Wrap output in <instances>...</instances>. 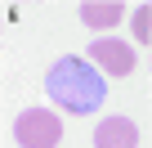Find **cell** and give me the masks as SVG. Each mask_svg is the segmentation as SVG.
<instances>
[{
  "label": "cell",
  "instance_id": "6da1fadb",
  "mask_svg": "<svg viewBox=\"0 0 152 148\" xmlns=\"http://www.w3.org/2000/svg\"><path fill=\"white\" fill-rule=\"evenodd\" d=\"M45 94L58 103V108H67V112H94V108H103V99H107V81H103V72L90 63V58H81V54H63L54 67H49V77H45Z\"/></svg>",
  "mask_w": 152,
  "mask_h": 148
},
{
  "label": "cell",
  "instance_id": "7a4b0ae2",
  "mask_svg": "<svg viewBox=\"0 0 152 148\" xmlns=\"http://www.w3.org/2000/svg\"><path fill=\"white\" fill-rule=\"evenodd\" d=\"M14 139L23 148H54L63 139V121L49 108H23L18 121H14Z\"/></svg>",
  "mask_w": 152,
  "mask_h": 148
},
{
  "label": "cell",
  "instance_id": "3957f363",
  "mask_svg": "<svg viewBox=\"0 0 152 148\" xmlns=\"http://www.w3.org/2000/svg\"><path fill=\"white\" fill-rule=\"evenodd\" d=\"M90 63L103 67V72H112V77H130L134 72V49L125 40H116V36H99L90 45Z\"/></svg>",
  "mask_w": 152,
  "mask_h": 148
},
{
  "label": "cell",
  "instance_id": "277c9868",
  "mask_svg": "<svg viewBox=\"0 0 152 148\" xmlns=\"http://www.w3.org/2000/svg\"><path fill=\"white\" fill-rule=\"evenodd\" d=\"M94 144H99V148H134V144H139V126H134L130 117H107V121H99Z\"/></svg>",
  "mask_w": 152,
  "mask_h": 148
},
{
  "label": "cell",
  "instance_id": "5b68a950",
  "mask_svg": "<svg viewBox=\"0 0 152 148\" xmlns=\"http://www.w3.org/2000/svg\"><path fill=\"white\" fill-rule=\"evenodd\" d=\"M121 18H125L121 0H85V5H81V23L85 27H116Z\"/></svg>",
  "mask_w": 152,
  "mask_h": 148
},
{
  "label": "cell",
  "instance_id": "8992f818",
  "mask_svg": "<svg viewBox=\"0 0 152 148\" xmlns=\"http://www.w3.org/2000/svg\"><path fill=\"white\" fill-rule=\"evenodd\" d=\"M134 36H139V40L152 36V5H143V9L134 14Z\"/></svg>",
  "mask_w": 152,
  "mask_h": 148
},
{
  "label": "cell",
  "instance_id": "52a82bcc",
  "mask_svg": "<svg viewBox=\"0 0 152 148\" xmlns=\"http://www.w3.org/2000/svg\"><path fill=\"white\" fill-rule=\"evenodd\" d=\"M14 5H18V9H31V5H40V0H14Z\"/></svg>",
  "mask_w": 152,
  "mask_h": 148
},
{
  "label": "cell",
  "instance_id": "ba28073f",
  "mask_svg": "<svg viewBox=\"0 0 152 148\" xmlns=\"http://www.w3.org/2000/svg\"><path fill=\"white\" fill-rule=\"evenodd\" d=\"M0 40H5V23H0Z\"/></svg>",
  "mask_w": 152,
  "mask_h": 148
}]
</instances>
